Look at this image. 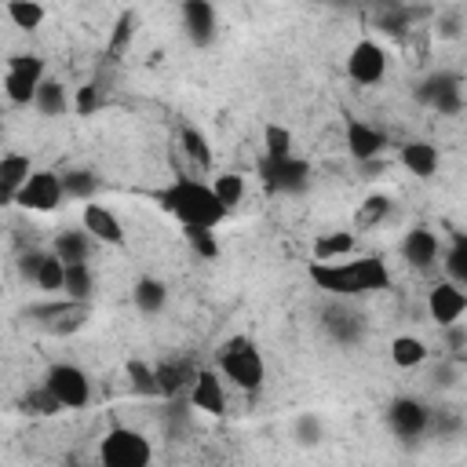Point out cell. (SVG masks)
Instances as JSON below:
<instances>
[{"mask_svg": "<svg viewBox=\"0 0 467 467\" xmlns=\"http://www.w3.org/2000/svg\"><path fill=\"white\" fill-rule=\"evenodd\" d=\"M306 277L321 288V292H332V296H365V292H387L390 288V270L379 255H347L343 259H332V263H306Z\"/></svg>", "mask_w": 467, "mask_h": 467, "instance_id": "6da1fadb", "label": "cell"}, {"mask_svg": "<svg viewBox=\"0 0 467 467\" xmlns=\"http://www.w3.org/2000/svg\"><path fill=\"white\" fill-rule=\"evenodd\" d=\"M153 201H157L175 223H182V226H212V230H215V226L230 215V212L219 204L212 182H204V179H171L164 190L153 193Z\"/></svg>", "mask_w": 467, "mask_h": 467, "instance_id": "7a4b0ae2", "label": "cell"}, {"mask_svg": "<svg viewBox=\"0 0 467 467\" xmlns=\"http://www.w3.org/2000/svg\"><path fill=\"white\" fill-rule=\"evenodd\" d=\"M215 372L226 379V383H234L237 390H244V394H255L259 387H263V354H259V347L248 339V336H230L223 347H219V354H215Z\"/></svg>", "mask_w": 467, "mask_h": 467, "instance_id": "3957f363", "label": "cell"}, {"mask_svg": "<svg viewBox=\"0 0 467 467\" xmlns=\"http://www.w3.org/2000/svg\"><path fill=\"white\" fill-rule=\"evenodd\" d=\"M99 460L106 467H146L153 460V445L146 434H139L131 427H113L99 441Z\"/></svg>", "mask_w": 467, "mask_h": 467, "instance_id": "277c9868", "label": "cell"}, {"mask_svg": "<svg viewBox=\"0 0 467 467\" xmlns=\"http://www.w3.org/2000/svg\"><path fill=\"white\" fill-rule=\"evenodd\" d=\"M26 317L29 321H36L44 332H58V336H66V332H77V328H84L88 325V317H91V303H84V299H47V303H33V306H26Z\"/></svg>", "mask_w": 467, "mask_h": 467, "instance_id": "5b68a950", "label": "cell"}, {"mask_svg": "<svg viewBox=\"0 0 467 467\" xmlns=\"http://www.w3.org/2000/svg\"><path fill=\"white\" fill-rule=\"evenodd\" d=\"M44 387L62 401V409H84L91 401V379L80 365L69 361H55L44 372Z\"/></svg>", "mask_w": 467, "mask_h": 467, "instance_id": "8992f818", "label": "cell"}, {"mask_svg": "<svg viewBox=\"0 0 467 467\" xmlns=\"http://www.w3.org/2000/svg\"><path fill=\"white\" fill-rule=\"evenodd\" d=\"M62 201H66L62 175H55L47 168H33L26 175V182L18 186V193H15V204L26 208V212H55Z\"/></svg>", "mask_w": 467, "mask_h": 467, "instance_id": "52a82bcc", "label": "cell"}, {"mask_svg": "<svg viewBox=\"0 0 467 467\" xmlns=\"http://www.w3.org/2000/svg\"><path fill=\"white\" fill-rule=\"evenodd\" d=\"M259 179L274 193H299L310 182V161L288 153V157H259Z\"/></svg>", "mask_w": 467, "mask_h": 467, "instance_id": "ba28073f", "label": "cell"}, {"mask_svg": "<svg viewBox=\"0 0 467 467\" xmlns=\"http://www.w3.org/2000/svg\"><path fill=\"white\" fill-rule=\"evenodd\" d=\"M347 77H350L354 84H361V88L379 84V80L387 77V51H383V44L361 36V40L350 47V55H347Z\"/></svg>", "mask_w": 467, "mask_h": 467, "instance_id": "9c48e42d", "label": "cell"}, {"mask_svg": "<svg viewBox=\"0 0 467 467\" xmlns=\"http://www.w3.org/2000/svg\"><path fill=\"white\" fill-rule=\"evenodd\" d=\"M387 427H390L394 438H401V441H416V438L431 427V409H427L420 398L401 394V398H394V401L387 405Z\"/></svg>", "mask_w": 467, "mask_h": 467, "instance_id": "30bf717a", "label": "cell"}, {"mask_svg": "<svg viewBox=\"0 0 467 467\" xmlns=\"http://www.w3.org/2000/svg\"><path fill=\"white\" fill-rule=\"evenodd\" d=\"M463 310H467V292H463V285H456V281H438L431 292H427V314H431V321H438V328H449V325H456L460 317H463Z\"/></svg>", "mask_w": 467, "mask_h": 467, "instance_id": "8fae6325", "label": "cell"}, {"mask_svg": "<svg viewBox=\"0 0 467 467\" xmlns=\"http://www.w3.org/2000/svg\"><path fill=\"white\" fill-rule=\"evenodd\" d=\"M179 15H182V29L190 36L193 47H208L219 33V15H215V4L212 0H182L179 4Z\"/></svg>", "mask_w": 467, "mask_h": 467, "instance_id": "7c38bea8", "label": "cell"}, {"mask_svg": "<svg viewBox=\"0 0 467 467\" xmlns=\"http://www.w3.org/2000/svg\"><path fill=\"white\" fill-rule=\"evenodd\" d=\"M186 398L204 416H226V387H223V376L215 368H197Z\"/></svg>", "mask_w": 467, "mask_h": 467, "instance_id": "4fadbf2b", "label": "cell"}, {"mask_svg": "<svg viewBox=\"0 0 467 467\" xmlns=\"http://www.w3.org/2000/svg\"><path fill=\"white\" fill-rule=\"evenodd\" d=\"M347 150H350L354 161L368 164V161H376V157L387 150V131H379V128L368 124V120L347 117Z\"/></svg>", "mask_w": 467, "mask_h": 467, "instance_id": "5bb4252c", "label": "cell"}, {"mask_svg": "<svg viewBox=\"0 0 467 467\" xmlns=\"http://www.w3.org/2000/svg\"><path fill=\"white\" fill-rule=\"evenodd\" d=\"M80 223H84V230L91 234V241H99V244H124V226H120V219H117L106 204L84 201Z\"/></svg>", "mask_w": 467, "mask_h": 467, "instance_id": "9a60e30c", "label": "cell"}, {"mask_svg": "<svg viewBox=\"0 0 467 467\" xmlns=\"http://www.w3.org/2000/svg\"><path fill=\"white\" fill-rule=\"evenodd\" d=\"M441 248H438V234L427 230V226H412L405 237H401V259L416 270H431L438 263Z\"/></svg>", "mask_w": 467, "mask_h": 467, "instance_id": "2e32d148", "label": "cell"}, {"mask_svg": "<svg viewBox=\"0 0 467 467\" xmlns=\"http://www.w3.org/2000/svg\"><path fill=\"white\" fill-rule=\"evenodd\" d=\"M153 376H157V394L161 398H182L197 376V368L190 361H161L153 365Z\"/></svg>", "mask_w": 467, "mask_h": 467, "instance_id": "e0dca14e", "label": "cell"}, {"mask_svg": "<svg viewBox=\"0 0 467 467\" xmlns=\"http://www.w3.org/2000/svg\"><path fill=\"white\" fill-rule=\"evenodd\" d=\"M321 317H325V332H328L336 343H358V339L365 336L361 314H354V310H347V306H328Z\"/></svg>", "mask_w": 467, "mask_h": 467, "instance_id": "ac0fdd59", "label": "cell"}, {"mask_svg": "<svg viewBox=\"0 0 467 467\" xmlns=\"http://www.w3.org/2000/svg\"><path fill=\"white\" fill-rule=\"evenodd\" d=\"M33 109L44 113V117H62L66 109H73V102L66 95V84L55 80V77H40L36 95H33Z\"/></svg>", "mask_w": 467, "mask_h": 467, "instance_id": "d6986e66", "label": "cell"}, {"mask_svg": "<svg viewBox=\"0 0 467 467\" xmlns=\"http://www.w3.org/2000/svg\"><path fill=\"white\" fill-rule=\"evenodd\" d=\"M401 164L416 175V179H431L438 171V146L434 142H423V139H412L401 146Z\"/></svg>", "mask_w": 467, "mask_h": 467, "instance_id": "ffe728a7", "label": "cell"}, {"mask_svg": "<svg viewBox=\"0 0 467 467\" xmlns=\"http://www.w3.org/2000/svg\"><path fill=\"white\" fill-rule=\"evenodd\" d=\"M135 26H139V15H135L131 7H124V11L113 18L109 40H106V58H109V62H120V58L128 55V47H131V40H135Z\"/></svg>", "mask_w": 467, "mask_h": 467, "instance_id": "44dd1931", "label": "cell"}, {"mask_svg": "<svg viewBox=\"0 0 467 467\" xmlns=\"http://www.w3.org/2000/svg\"><path fill=\"white\" fill-rule=\"evenodd\" d=\"M358 248V234L354 230H328L314 241V259L332 263V259H347Z\"/></svg>", "mask_w": 467, "mask_h": 467, "instance_id": "7402d4cb", "label": "cell"}, {"mask_svg": "<svg viewBox=\"0 0 467 467\" xmlns=\"http://www.w3.org/2000/svg\"><path fill=\"white\" fill-rule=\"evenodd\" d=\"M131 303H135V310L146 314V317H150V314H161L164 303H168V285L157 281V277H139L135 288H131Z\"/></svg>", "mask_w": 467, "mask_h": 467, "instance_id": "603a6c76", "label": "cell"}, {"mask_svg": "<svg viewBox=\"0 0 467 467\" xmlns=\"http://www.w3.org/2000/svg\"><path fill=\"white\" fill-rule=\"evenodd\" d=\"M179 146L186 150V157L197 168V175H204L212 168V142L204 139V131H197L193 124H182L179 128Z\"/></svg>", "mask_w": 467, "mask_h": 467, "instance_id": "cb8c5ba5", "label": "cell"}, {"mask_svg": "<svg viewBox=\"0 0 467 467\" xmlns=\"http://www.w3.org/2000/svg\"><path fill=\"white\" fill-rule=\"evenodd\" d=\"M62 263H88L91 255V234L88 230H62L55 237V248H51Z\"/></svg>", "mask_w": 467, "mask_h": 467, "instance_id": "d4e9b609", "label": "cell"}, {"mask_svg": "<svg viewBox=\"0 0 467 467\" xmlns=\"http://www.w3.org/2000/svg\"><path fill=\"white\" fill-rule=\"evenodd\" d=\"M427 358H431V350L420 336H394L390 339V361L398 368H420Z\"/></svg>", "mask_w": 467, "mask_h": 467, "instance_id": "484cf974", "label": "cell"}, {"mask_svg": "<svg viewBox=\"0 0 467 467\" xmlns=\"http://www.w3.org/2000/svg\"><path fill=\"white\" fill-rule=\"evenodd\" d=\"M62 292L69 299H84L91 303V292H95V274L88 263H66V277H62Z\"/></svg>", "mask_w": 467, "mask_h": 467, "instance_id": "4316f807", "label": "cell"}, {"mask_svg": "<svg viewBox=\"0 0 467 467\" xmlns=\"http://www.w3.org/2000/svg\"><path fill=\"white\" fill-rule=\"evenodd\" d=\"M36 84H40V77H33V73L11 69V66H7V73H4V95H7L15 106H33Z\"/></svg>", "mask_w": 467, "mask_h": 467, "instance_id": "83f0119b", "label": "cell"}, {"mask_svg": "<svg viewBox=\"0 0 467 467\" xmlns=\"http://www.w3.org/2000/svg\"><path fill=\"white\" fill-rule=\"evenodd\" d=\"M18 409L26 412V416H58V412H66L62 409V401L40 383V387H33V390H26L22 394V401H18Z\"/></svg>", "mask_w": 467, "mask_h": 467, "instance_id": "f1b7e54d", "label": "cell"}, {"mask_svg": "<svg viewBox=\"0 0 467 467\" xmlns=\"http://www.w3.org/2000/svg\"><path fill=\"white\" fill-rule=\"evenodd\" d=\"M7 18H11L18 29L33 33V29H40V26H44L47 11H44V4H40V0H7Z\"/></svg>", "mask_w": 467, "mask_h": 467, "instance_id": "f546056e", "label": "cell"}, {"mask_svg": "<svg viewBox=\"0 0 467 467\" xmlns=\"http://www.w3.org/2000/svg\"><path fill=\"white\" fill-rule=\"evenodd\" d=\"M449 88H463V77L452 73V69H438V73H427V77L416 84V99L431 106L434 95H441V91H449Z\"/></svg>", "mask_w": 467, "mask_h": 467, "instance_id": "4dcf8cb0", "label": "cell"}, {"mask_svg": "<svg viewBox=\"0 0 467 467\" xmlns=\"http://www.w3.org/2000/svg\"><path fill=\"white\" fill-rule=\"evenodd\" d=\"M441 266H445V277L449 281H456V285L467 288V237L463 234H452V244L441 255Z\"/></svg>", "mask_w": 467, "mask_h": 467, "instance_id": "1f68e13d", "label": "cell"}, {"mask_svg": "<svg viewBox=\"0 0 467 467\" xmlns=\"http://www.w3.org/2000/svg\"><path fill=\"white\" fill-rule=\"evenodd\" d=\"M62 190H66V197L91 201V197L99 193V179H95V171H88V168H73V171H62Z\"/></svg>", "mask_w": 467, "mask_h": 467, "instance_id": "d6a6232c", "label": "cell"}, {"mask_svg": "<svg viewBox=\"0 0 467 467\" xmlns=\"http://www.w3.org/2000/svg\"><path fill=\"white\" fill-rule=\"evenodd\" d=\"M62 277H66V263H62L55 252H44V263H40L33 285H36L40 292H62Z\"/></svg>", "mask_w": 467, "mask_h": 467, "instance_id": "836d02e7", "label": "cell"}, {"mask_svg": "<svg viewBox=\"0 0 467 467\" xmlns=\"http://www.w3.org/2000/svg\"><path fill=\"white\" fill-rule=\"evenodd\" d=\"M212 190H215L219 204H223L226 212H234V208L244 201V175H237V171H230V175H219V179L212 182Z\"/></svg>", "mask_w": 467, "mask_h": 467, "instance_id": "e575fe53", "label": "cell"}, {"mask_svg": "<svg viewBox=\"0 0 467 467\" xmlns=\"http://www.w3.org/2000/svg\"><path fill=\"white\" fill-rule=\"evenodd\" d=\"M387 215H390V201H387L383 193H372V197H365V201H361V208H358L354 223H358V230H372V226H379Z\"/></svg>", "mask_w": 467, "mask_h": 467, "instance_id": "d590c367", "label": "cell"}, {"mask_svg": "<svg viewBox=\"0 0 467 467\" xmlns=\"http://www.w3.org/2000/svg\"><path fill=\"white\" fill-rule=\"evenodd\" d=\"M182 237H186V244L193 248V255H201V259H219V241H215V234H212V226H182Z\"/></svg>", "mask_w": 467, "mask_h": 467, "instance_id": "8d00e7d4", "label": "cell"}, {"mask_svg": "<svg viewBox=\"0 0 467 467\" xmlns=\"http://www.w3.org/2000/svg\"><path fill=\"white\" fill-rule=\"evenodd\" d=\"M124 372H128V379H131V390H135V394H142V398H161V394H157L153 365H146V361L131 358V361L124 365Z\"/></svg>", "mask_w": 467, "mask_h": 467, "instance_id": "74e56055", "label": "cell"}, {"mask_svg": "<svg viewBox=\"0 0 467 467\" xmlns=\"http://www.w3.org/2000/svg\"><path fill=\"white\" fill-rule=\"evenodd\" d=\"M29 171H33V164H29L26 153H4V157H0V182L11 186L15 193H18V186L26 182Z\"/></svg>", "mask_w": 467, "mask_h": 467, "instance_id": "f35d334b", "label": "cell"}, {"mask_svg": "<svg viewBox=\"0 0 467 467\" xmlns=\"http://www.w3.org/2000/svg\"><path fill=\"white\" fill-rule=\"evenodd\" d=\"M288 153H296L292 150V131L285 128V124H266L263 128V157H288Z\"/></svg>", "mask_w": 467, "mask_h": 467, "instance_id": "ab89813d", "label": "cell"}, {"mask_svg": "<svg viewBox=\"0 0 467 467\" xmlns=\"http://www.w3.org/2000/svg\"><path fill=\"white\" fill-rule=\"evenodd\" d=\"M292 438H296L303 449L317 445V441L325 438V423H321V416H314V412H299V416L292 420Z\"/></svg>", "mask_w": 467, "mask_h": 467, "instance_id": "60d3db41", "label": "cell"}, {"mask_svg": "<svg viewBox=\"0 0 467 467\" xmlns=\"http://www.w3.org/2000/svg\"><path fill=\"white\" fill-rule=\"evenodd\" d=\"M99 106H102V88L99 84H80L77 99H73V113L77 117H91Z\"/></svg>", "mask_w": 467, "mask_h": 467, "instance_id": "b9f144b4", "label": "cell"}, {"mask_svg": "<svg viewBox=\"0 0 467 467\" xmlns=\"http://www.w3.org/2000/svg\"><path fill=\"white\" fill-rule=\"evenodd\" d=\"M431 109H438L441 117H456V113L463 109V88H449V91H441V95H434V102H431Z\"/></svg>", "mask_w": 467, "mask_h": 467, "instance_id": "7bdbcfd3", "label": "cell"}, {"mask_svg": "<svg viewBox=\"0 0 467 467\" xmlns=\"http://www.w3.org/2000/svg\"><path fill=\"white\" fill-rule=\"evenodd\" d=\"M7 66H11V69H22V73H33V77H47V62H44L40 55H26V51H22V55H11Z\"/></svg>", "mask_w": 467, "mask_h": 467, "instance_id": "ee69618b", "label": "cell"}, {"mask_svg": "<svg viewBox=\"0 0 467 467\" xmlns=\"http://www.w3.org/2000/svg\"><path fill=\"white\" fill-rule=\"evenodd\" d=\"M40 263H44V252H36V248H33V252H22V255H18V277H22V281H33L36 270H40Z\"/></svg>", "mask_w": 467, "mask_h": 467, "instance_id": "f6af8a7d", "label": "cell"}, {"mask_svg": "<svg viewBox=\"0 0 467 467\" xmlns=\"http://www.w3.org/2000/svg\"><path fill=\"white\" fill-rule=\"evenodd\" d=\"M438 33H441V36H445V40H452V36H456V33H460V18H456V15H452V18H445V22H441V29H438Z\"/></svg>", "mask_w": 467, "mask_h": 467, "instance_id": "bcb514c9", "label": "cell"}, {"mask_svg": "<svg viewBox=\"0 0 467 467\" xmlns=\"http://www.w3.org/2000/svg\"><path fill=\"white\" fill-rule=\"evenodd\" d=\"M11 204H15V190L0 182V208H11Z\"/></svg>", "mask_w": 467, "mask_h": 467, "instance_id": "7dc6e473", "label": "cell"}, {"mask_svg": "<svg viewBox=\"0 0 467 467\" xmlns=\"http://www.w3.org/2000/svg\"><path fill=\"white\" fill-rule=\"evenodd\" d=\"M394 4H416V0H394Z\"/></svg>", "mask_w": 467, "mask_h": 467, "instance_id": "c3c4849f", "label": "cell"}]
</instances>
